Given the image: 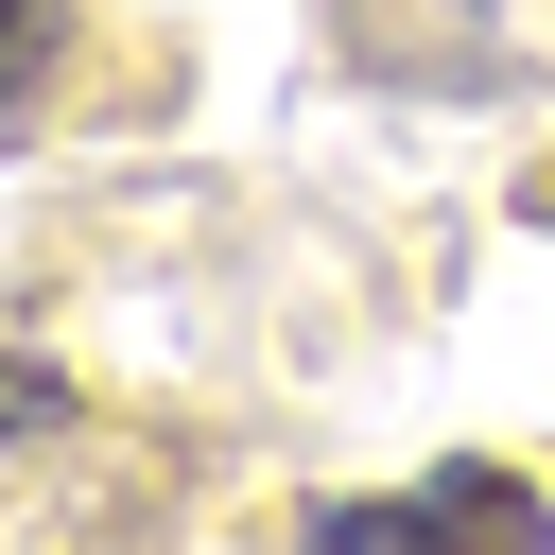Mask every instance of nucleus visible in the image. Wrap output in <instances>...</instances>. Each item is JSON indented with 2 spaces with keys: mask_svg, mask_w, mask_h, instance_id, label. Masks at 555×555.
Listing matches in <instances>:
<instances>
[{
  "mask_svg": "<svg viewBox=\"0 0 555 555\" xmlns=\"http://www.w3.org/2000/svg\"><path fill=\"white\" fill-rule=\"evenodd\" d=\"M312 555H555V486L503 451H451L416 486H347L312 503Z\"/></svg>",
  "mask_w": 555,
  "mask_h": 555,
  "instance_id": "f257e3e1",
  "label": "nucleus"
},
{
  "mask_svg": "<svg viewBox=\"0 0 555 555\" xmlns=\"http://www.w3.org/2000/svg\"><path fill=\"white\" fill-rule=\"evenodd\" d=\"M52 52H69V17H52V0H0V139L35 121V87H52Z\"/></svg>",
  "mask_w": 555,
  "mask_h": 555,
  "instance_id": "f03ea898",
  "label": "nucleus"
},
{
  "mask_svg": "<svg viewBox=\"0 0 555 555\" xmlns=\"http://www.w3.org/2000/svg\"><path fill=\"white\" fill-rule=\"evenodd\" d=\"M69 416V364H35V347H0V451H35Z\"/></svg>",
  "mask_w": 555,
  "mask_h": 555,
  "instance_id": "7ed1b4c3",
  "label": "nucleus"
}]
</instances>
